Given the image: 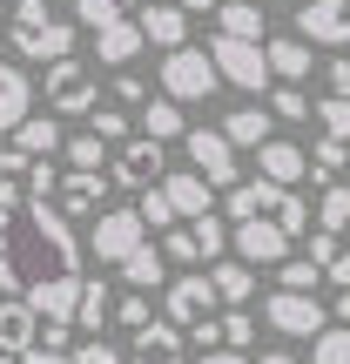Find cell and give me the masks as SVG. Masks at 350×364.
<instances>
[{
  "label": "cell",
  "instance_id": "1",
  "mask_svg": "<svg viewBox=\"0 0 350 364\" xmlns=\"http://www.w3.org/2000/svg\"><path fill=\"white\" fill-rule=\"evenodd\" d=\"M0 297H27L40 317L75 324L81 297V236L48 196L0 203Z\"/></svg>",
  "mask_w": 350,
  "mask_h": 364
},
{
  "label": "cell",
  "instance_id": "2",
  "mask_svg": "<svg viewBox=\"0 0 350 364\" xmlns=\"http://www.w3.org/2000/svg\"><path fill=\"white\" fill-rule=\"evenodd\" d=\"M7 48L21 54V61H61V54H75V27L54 14V0H7Z\"/></svg>",
  "mask_w": 350,
  "mask_h": 364
},
{
  "label": "cell",
  "instance_id": "3",
  "mask_svg": "<svg viewBox=\"0 0 350 364\" xmlns=\"http://www.w3.org/2000/svg\"><path fill=\"white\" fill-rule=\"evenodd\" d=\"M162 95H169V102H209V95L222 88V75H216V61H209V48H189V41H182V48H169L162 54Z\"/></svg>",
  "mask_w": 350,
  "mask_h": 364
},
{
  "label": "cell",
  "instance_id": "4",
  "mask_svg": "<svg viewBox=\"0 0 350 364\" xmlns=\"http://www.w3.org/2000/svg\"><path fill=\"white\" fill-rule=\"evenodd\" d=\"M209 61H216V75L229 81V88H249V95H263L276 81L263 41H243V34H216V41H209Z\"/></svg>",
  "mask_w": 350,
  "mask_h": 364
},
{
  "label": "cell",
  "instance_id": "5",
  "mask_svg": "<svg viewBox=\"0 0 350 364\" xmlns=\"http://www.w3.org/2000/svg\"><path fill=\"white\" fill-rule=\"evenodd\" d=\"M263 324H270L276 338H317V331L330 324V311L317 304V290H283L276 284L270 297H263Z\"/></svg>",
  "mask_w": 350,
  "mask_h": 364
},
{
  "label": "cell",
  "instance_id": "6",
  "mask_svg": "<svg viewBox=\"0 0 350 364\" xmlns=\"http://www.w3.org/2000/svg\"><path fill=\"white\" fill-rule=\"evenodd\" d=\"M94 102H102V81H94L88 61H75V54L48 61V108L54 115H88Z\"/></svg>",
  "mask_w": 350,
  "mask_h": 364
},
{
  "label": "cell",
  "instance_id": "7",
  "mask_svg": "<svg viewBox=\"0 0 350 364\" xmlns=\"http://www.w3.org/2000/svg\"><path fill=\"white\" fill-rule=\"evenodd\" d=\"M162 317H169L175 331L202 324V317H216V284H209V270H182L162 284Z\"/></svg>",
  "mask_w": 350,
  "mask_h": 364
},
{
  "label": "cell",
  "instance_id": "8",
  "mask_svg": "<svg viewBox=\"0 0 350 364\" xmlns=\"http://www.w3.org/2000/svg\"><path fill=\"white\" fill-rule=\"evenodd\" d=\"M135 243H148V223H142V209H102V216H94V230H88V250H94V263H121Z\"/></svg>",
  "mask_w": 350,
  "mask_h": 364
},
{
  "label": "cell",
  "instance_id": "9",
  "mask_svg": "<svg viewBox=\"0 0 350 364\" xmlns=\"http://www.w3.org/2000/svg\"><path fill=\"white\" fill-rule=\"evenodd\" d=\"M290 243H297V236H283L270 216H243V223H229V250L249 263V270H256V263H263V270H276V263L290 257Z\"/></svg>",
  "mask_w": 350,
  "mask_h": 364
},
{
  "label": "cell",
  "instance_id": "10",
  "mask_svg": "<svg viewBox=\"0 0 350 364\" xmlns=\"http://www.w3.org/2000/svg\"><path fill=\"white\" fill-rule=\"evenodd\" d=\"M162 169H169V156H162L155 135H128V142H121V156H115V169H108V182L142 196L148 182H162Z\"/></svg>",
  "mask_w": 350,
  "mask_h": 364
},
{
  "label": "cell",
  "instance_id": "11",
  "mask_svg": "<svg viewBox=\"0 0 350 364\" xmlns=\"http://www.w3.org/2000/svg\"><path fill=\"white\" fill-rule=\"evenodd\" d=\"M182 142H189V169L209 176V189H229L236 182V142L222 129H189Z\"/></svg>",
  "mask_w": 350,
  "mask_h": 364
},
{
  "label": "cell",
  "instance_id": "12",
  "mask_svg": "<svg viewBox=\"0 0 350 364\" xmlns=\"http://www.w3.org/2000/svg\"><path fill=\"white\" fill-rule=\"evenodd\" d=\"M297 34L310 48H350V0H303L297 7Z\"/></svg>",
  "mask_w": 350,
  "mask_h": 364
},
{
  "label": "cell",
  "instance_id": "13",
  "mask_svg": "<svg viewBox=\"0 0 350 364\" xmlns=\"http://www.w3.org/2000/svg\"><path fill=\"white\" fill-rule=\"evenodd\" d=\"M108 203V176L102 169H61V189H54V209L61 216H102Z\"/></svg>",
  "mask_w": 350,
  "mask_h": 364
},
{
  "label": "cell",
  "instance_id": "14",
  "mask_svg": "<svg viewBox=\"0 0 350 364\" xmlns=\"http://www.w3.org/2000/svg\"><path fill=\"white\" fill-rule=\"evenodd\" d=\"M182 358H189V338H182L169 317H148L135 331V344H128V364H182Z\"/></svg>",
  "mask_w": 350,
  "mask_h": 364
},
{
  "label": "cell",
  "instance_id": "15",
  "mask_svg": "<svg viewBox=\"0 0 350 364\" xmlns=\"http://www.w3.org/2000/svg\"><path fill=\"white\" fill-rule=\"evenodd\" d=\"M135 27H142V41L148 48H182V41H189V14L175 7V0H142V14H135Z\"/></svg>",
  "mask_w": 350,
  "mask_h": 364
},
{
  "label": "cell",
  "instance_id": "16",
  "mask_svg": "<svg viewBox=\"0 0 350 364\" xmlns=\"http://www.w3.org/2000/svg\"><path fill=\"white\" fill-rule=\"evenodd\" d=\"M34 344H40V311L27 297H0V358L34 351Z\"/></svg>",
  "mask_w": 350,
  "mask_h": 364
},
{
  "label": "cell",
  "instance_id": "17",
  "mask_svg": "<svg viewBox=\"0 0 350 364\" xmlns=\"http://www.w3.org/2000/svg\"><path fill=\"white\" fill-rule=\"evenodd\" d=\"M27 115H34V81L21 61H0V135H13Z\"/></svg>",
  "mask_w": 350,
  "mask_h": 364
},
{
  "label": "cell",
  "instance_id": "18",
  "mask_svg": "<svg viewBox=\"0 0 350 364\" xmlns=\"http://www.w3.org/2000/svg\"><path fill=\"white\" fill-rule=\"evenodd\" d=\"M256 176H270V182H283V189H297V182L310 176V156H303L297 142H283V135H270V142L256 149Z\"/></svg>",
  "mask_w": 350,
  "mask_h": 364
},
{
  "label": "cell",
  "instance_id": "19",
  "mask_svg": "<svg viewBox=\"0 0 350 364\" xmlns=\"http://www.w3.org/2000/svg\"><path fill=\"white\" fill-rule=\"evenodd\" d=\"M162 196L175 203L182 223L202 216V209H216V189H209V176H195V169H162Z\"/></svg>",
  "mask_w": 350,
  "mask_h": 364
},
{
  "label": "cell",
  "instance_id": "20",
  "mask_svg": "<svg viewBox=\"0 0 350 364\" xmlns=\"http://www.w3.org/2000/svg\"><path fill=\"white\" fill-rule=\"evenodd\" d=\"M276 196H283V182H270V176H256V182H229V196H222V216H229V223H243V216H270Z\"/></svg>",
  "mask_w": 350,
  "mask_h": 364
},
{
  "label": "cell",
  "instance_id": "21",
  "mask_svg": "<svg viewBox=\"0 0 350 364\" xmlns=\"http://www.w3.org/2000/svg\"><path fill=\"white\" fill-rule=\"evenodd\" d=\"M115 270H121L128 290H162V284H169V257H162V243H135Z\"/></svg>",
  "mask_w": 350,
  "mask_h": 364
},
{
  "label": "cell",
  "instance_id": "22",
  "mask_svg": "<svg viewBox=\"0 0 350 364\" xmlns=\"http://www.w3.org/2000/svg\"><path fill=\"white\" fill-rule=\"evenodd\" d=\"M142 48H148V41H142V27H135L128 14H121L115 27H102V34H94V61H108V68H128Z\"/></svg>",
  "mask_w": 350,
  "mask_h": 364
},
{
  "label": "cell",
  "instance_id": "23",
  "mask_svg": "<svg viewBox=\"0 0 350 364\" xmlns=\"http://www.w3.org/2000/svg\"><path fill=\"white\" fill-rule=\"evenodd\" d=\"M61 142H67V129H61V115H27L21 129H13V149L21 156H61Z\"/></svg>",
  "mask_w": 350,
  "mask_h": 364
},
{
  "label": "cell",
  "instance_id": "24",
  "mask_svg": "<svg viewBox=\"0 0 350 364\" xmlns=\"http://www.w3.org/2000/svg\"><path fill=\"white\" fill-rule=\"evenodd\" d=\"M263 54H270V75H276V81H303V75H310V41H303V34L263 41Z\"/></svg>",
  "mask_w": 350,
  "mask_h": 364
},
{
  "label": "cell",
  "instance_id": "25",
  "mask_svg": "<svg viewBox=\"0 0 350 364\" xmlns=\"http://www.w3.org/2000/svg\"><path fill=\"white\" fill-rule=\"evenodd\" d=\"M209 284H216V304H249V297H256V270H249V263L243 257H236V263H209Z\"/></svg>",
  "mask_w": 350,
  "mask_h": 364
},
{
  "label": "cell",
  "instance_id": "26",
  "mask_svg": "<svg viewBox=\"0 0 350 364\" xmlns=\"http://www.w3.org/2000/svg\"><path fill=\"white\" fill-rule=\"evenodd\" d=\"M108 311H115V290H108L102 277H81V297H75V324H81V331H94V338H102V324H108Z\"/></svg>",
  "mask_w": 350,
  "mask_h": 364
},
{
  "label": "cell",
  "instance_id": "27",
  "mask_svg": "<svg viewBox=\"0 0 350 364\" xmlns=\"http://www.w3.org/2000/svg\"><path fill=\"white\" fill-rule=\"evenodd\" d=\"M216 34L263 41V7H256V0H216Z\"/></svg>",
  "mask_w": 350,
  "mask_h": 364
},
{
  "label": "cell",
  "instance_id": "28",
  "mask_svg": "<svg viewBox=\"0 0 350 364\" xmlns=\"http://www.w3.org/2000/svg\"><path fill=\"white\" fill-rule=\"evenodd\" d=\"M142 135H155V142H169V135H189V122H182V102H169V95H148V102H142Z\"/></svg>",
  "mask_w": 350,
  "mask_h": 364
},
{
  "label": "cell",
  "instance_id": "29",
  "mask_svg": "<svg viewBox=\"0 0 350 364\" xmlns=\"http://www.w3.org/2000/svg\"><path fill=\"white\" fill-rule=\"evenodd\" d=\"M222 135H229L236 149H263L276 129H270V115H263V108H236V115H222Z\"/></svg>",
  "mask_w": 350,
  "mask_h": 364
},
{
  "label": "cell",
  "instance_id": "30",
  "mask_svg": "<svg viewBox=\"0 0 350 364\" xmlns=\"http://www.w3.org/2000/svg\"><path fill=\"white\" fill-rule=\"evenodd\" d=\"M189 236H195V250H202V263H216L222 250H229V216L202 209V216H189Z\"/></svg>",
  "mask_w": 350,
  "mask_h": 364
},
{
  "label": "cell",
  "instance_id": "31",
  "mask_svg": "<svg viewBox=\"0 0 350 364\" xmlns=\"http://www.w3.org/2000/svg\"><path fill=\"white\" fill-rule=\"evenodd\" d=\"M317 230H330V236H350V189H337V182H317Z\"/></svg>",
  "mask_w": 350,
  "mask_h": 364
},
{
  "label": "cell",
  "instance_id": "32",
  "mask_svg": "<svg viewBox=\"0 0 350 364\" xmlns=\"http://www.w3.org/2000/svg\"><path fill=\"white\" fill-rule=\"evenodd\" d=\"M270 223H276L283 236H297V243H303V236H310V203H303L297 189H283V196H276V209H270Z\"/></svg>",
  "mask_w": 350,
  "mask_h": 364
},
{
  "label": "cell",
  "instance_id": "33",
  "mask_svg": "<svg viewBox=\"0 0 350 364\" xmlns=\"http://www.w3.org/2000/svg\"><path fill=\"white\" fill-rule=\"evenodd\" d=\"M27 169H34V156L0 149V203H21V196H27Z\"/></svg>",
  "mask_w": 350,
  "mask_h": 364
},
{
  "label": "cell",
  "instance_id": "34",
  "mask_svg": "<svg viewBox=\"0 0 350 364\" xmlns=\"http://www.w3.org/2000/svg\"><path fill=\"white\" fill-rule=\"evenodd\" d=\"M310 169H317V182H337V176L350 169V142H337V135H317V156H310Z\"/></svg>",
  "mask_w": 350,
  "mask_h": 364
},
{
  "label": "cell",
  "instance_id": "35",
  "mask_svg": "<svg viewBox=\"0 0 350 364\" xmlns=\"http://www.w3.org/2000/svg\"><path fill=\"white\" fill-rule=\"evenodd\" d=\"M270 115L276 122H303L310 115V95H303L297 81H270Z\"/></svg>",
  "mask_w": 350,
  "mask_h": 364
},
{
  "label": "cell",
  "instance_id": "36",
  "mask_svg": "<svg viewBox=\"0 0 350 364\" xmlns=\"http://www.w3.org/2000/svg\"><path fill=\"white\" fill-rule=\"evenodd\" d=\"M135 209H142V223H148L155 236H162V230H175V223H182V216H175V203L162 196V182H148V189H142V203H135Z\"/></svg>",
  "mask_w": 350,
  "mask_h": 364
},
{
  "label": "cell",
  "instance_id": "37",
  "mask_svg": "<svg viewBox=\"0 0 350 364\" xmlns=\"http://www.w3.org/2000/svg\"><path fill=\"white\" fill-rule=\"evenodd\" d=\"M61 156H67V169H102V156H108V142H102V135H67V142H61Z\"/></svg>",
  "mask_w": 350,
  "mask_h": 364
},
{
  "label": "cell",
  "instance_id": "38",
  "mask_svg": "<svg viewBox=\"0 0 350 364\" xmlns=\"http://www.w3.org/2000/svg\"><path fill=\"white\" fill-rule=\"evenodd\" d=\"M216 331H222V344H229V351H249V344H256V317H249L243 304H236L229 317H216Z\"/></svg>",
  "mask_w": 350,
  "mask_h": 364
},
{
  "label": "cell",
  "instance_id": "39",
  "mask_svg": "<svg viewBox=\"0 0 350 364\" xmlns=\"http://www.w3.org/2000/svg\"><path fill=\"white\" fill-rule=\"evenodd\" d=\"M121 14H128L121 0H75V21L88 27V34H102V27H115Z\"/></svg>",
  "mask_w": 350,
  "mask_h": 364
},
{
  "label": "cell",
  "instance_id": "40",
  "mask_svg": "<svg viewBox=\"0 0 350 364\" xmlns=\"http://www.w3.org/2000/svg\"><path fill=\"white\" fill-rule=\"evenodd\" d=\"M310 344H317V364H350V324H324Z\"/></svg>",
  "mask_w": 350,
  "mask_h": 364
},
{
  "label": "cell",
  "instance_id": "41",
  "mask_svg": "<svg viewBox=\"0 0 350 364\" xmlns=\"http://www.w3.org/2000/svg\"><path fill=\"white\" fill-rule=\"evenodd\" d=\"M108 317H115V324H128V331H142L148 317H155V304H148V290H121V297H115V311H108Z\"/></svg>",
  "mask_w": 350,
  "mask_h": 364
},
{
  "label": "cell",
  "instance_id": "42",
  "mask_svg": "<svg viewBox=\"0 0 350 364\" xmlns=\"http://www.w3.org/2000/svg\"><path fill=\"white\" fill-rule=\"evenodd\" d=\"M276 284H283V290H317L324 270H317L310 257H283V263H276Z\"/></svg>",
  "mask_w": 350,
  "mask_h": 364
},
{
  "label": "cell",
  "instance_id": "43",
  "mask_svg": "<svg viewBox=\"0 0 350 364\" xmlns=\"http://www.w3.org/2000/svg\"><path fill=\"white\" fill-rule=\"evenodd\" d=\"M317 129L337 135V142H350V102H344V95H324V102H317Z\"/></svg>",
  "mask_w": 350,
  "mask_h": 364
},
{
  "label": "cell",
  "instance_id": "44",
  "mask_svg": "<svg viewBox=\"0 0 350 364\" xmlns=\"http://www.w3.org/2000/svg\"><path fill=\"white\" fill-rule=\"evenodd\" d=\"M162 257H169V263H202V250H195L189 223H175V230H162Z\"/></svg>",
  "mask_w": 350,
  "mask_h": 364
},
{
  "label": "cell",
  "instance_id": "45",
  "mask_svg": "<svg viewBox=\"0 0 350 364\" xmlns=\"http://www.w3.org/2000/svg\"><path fill=\"white\" fill-rule=\"evenodd\" d=\"M67 358H75V364H128V351H115L108 338H88V344H75Z\"/></svg>",
  "mask_w": 350,
  "mask_h": 364
},
{
  "label": "cell",
  "instance_id": "46",
  "mask_svg": "<svg viewBox=\"0 0 350 364\" xmlns=\"http://www.w3.org/2000/svg\"><path fill=\"white\" fill-rule=\"evenodd\" d=\"M88 115H94V122H88V129H94V135H102V142H121V135H128V115H121V108H102V102H94V108H88Z\"/></svg>",
  "mask_w": 350,
  "mask_h": 364
},
{
  "label": "cell",
  "instance_id": "47",
  "mask_svg": "<svg viewBox=\"0 0 350 364\" xmlns=\"http://www.w3.org/2000/svg\"><path fill=\"white\" fill-rule=\"evenodd\" d=\"M108 88H115V102H121V108H142V102H148V81H142V75H128V68H115V81H108Z\"/></svg>",
  "mask_w": 350,
  "mask_h": 364
},
{
  "label": "cell",
  "instance_id": "48",
  "mask_svg": "<svg viewBox=\"0 0 350 364\" xmlns=\"http://www.w3.org/2000/svg\"><path fill=\"white\" fill-rule=\"evenodd\" d=\"M324 81H330V95H344V102H350V54H330Z\"/></svg>",
  "mask_w": 350,
  "mask_h": 364
},
{
  "label": "cell",
  "instance_id": "49",
  "mask_svg": "<svg viewBox=\"0 0 350 364\" xmlns=\"http://www.w3.org/2000/svg\"><path fill=\"white\" fill-rule=\"evenodd\" d=\"M337 250H344V236H330V230H317V236H310V263H317V270H324Z\"/></svg>",
  "mask_w": 350,
  "mask_h": 364
},
{
  "label": "cell",
  "instance_id": "50",
  "mask_svg": "<svg viewBox=\"0 0 350 364\" xmlns=\"http://www.w3.org/2000/svg\"><path fill=\"white\" fill-rule=\"evenodd\" d=\"M0 364H75V358H67V351H40V344H34V351H13V358H0Z\"/></svg>",
  "mask_w": 350,
  "mask_h": 364
},
{
  "label": "cell",
  "instance_id": "51",
  "mask_svg": "<svg viewBox=\"0 0 350 364\" xmlns=\"http://www.w3.org/2000/svg\"><path fill=\"white\" fill-rule=\"evenodd\" d=\"M324 284H337V290H350V250H337V257L324 263Z\"/></svg>",
  "mask_w": 350,
  "mask_h": 364
},
{
  "label": "cell",
  "instance_id": "52",
  "mask_svg": "<svg viewBox=\"0 0 350 364\" xmlns=\"http://www.w3.org/2000/svg\"><path fill=\"white\" fill-rule=\"evenodd\" d=\"M195 364H249V358L229 351V344H216V351H195Z\"/></svg>",
  "mask_w": 350,
  "mask_h": 364
},
{
  "label": "cell",
  "instance_id": "53",
  "mask_svg": "<svg viewBox=\"0 0 350 364\" xmlns=\"http://www.w3.org/2000/svg\"><path fill=\"white\" fill-rule=\"evenodd\" d=\"M337 324H350V290H337Z\"/></svg>",
  "mask_w": 350,
  "mask_h": 364
},
{
  "label": "cell",
  "instance_id": "54",
  "mask_svg": "<svg viewBox=\"0 0 350 364\" xmlns=\"http://www.w3.org/2000/svg\"><path fill=\"white\" fill-rule=\"evenodd\" d=\"M256 364H297V358H290V351H263Z\"/></svg>",
  "mask_w": 350,
  "mask_h": 364
},
{
  "label": "cell",
  "instance_id": "55",
  "mask_svg": "<svg viewBox=\"0 0 350 364\" xmlns=\"http://www.w3.org/2000/svg\"><path fill=\"white\" fill-rule=\"evenodd\" d=\"M175 7H182V14H202V7H216V0H175Z\"/></svg>",
  "mask_w": 350,
  "mask_h": 364
},
{
  "label": "cell",
  "instance_id": "56",
  "mask_svg": "<svg viewBox=\"0 0 350 364\" xmlns=\"http://www.w3.org/2000/svg\"><path fill=\"white\" fill-rule=\"evenodd\" d=\"M121 7H142V0H121Z\"/></svg>",
  "mask_w": 350,
  "mask_h": 364
},
{
  "label": "cell",
  "instance_id": "57",
  "mask_svg": "<svg viewBox=\"0 0 350 364\" xmlns=\"http://www.w3.org/2000/svg\"><path fill=\"white\" fill-rule=\"evenodd\" d=\"M344 243H350V236H344Z\"/></svg>",
  "mask_w": 350,
  "mask_h": 364
}]
</instances>
